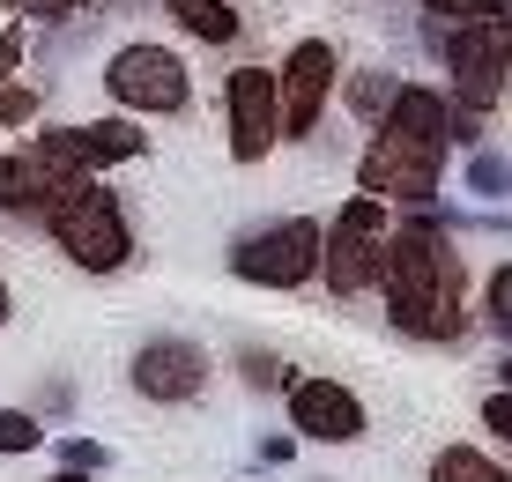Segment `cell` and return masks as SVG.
<instances>
[{
	"instance_id": "19",
	"label": "cell",
	"mask_w": 512,
	"mask_h": 482,
	"mask_svg": "<svg viewBox=\"0 0 512 482\" xmlns=\"http://www.w3.org/2000/svg\"><path fill=\"white\" fill-rule=\"evenodd\" d=\"M238 379L253 386V394H275V386H290V371H282L275 349H238Z\"/></svg>"
},
{
	"instance_id": "24",
	"label": "cell",
	"mask_w": 512,
	"mask_h": 482,
	"mask_svg": "<svg viewBox=\"0 0 512 482\" xmlns=\"http://www.w3.org/2000/svg\"><path fill=\"white\" fill-rule=\"evenodd\" d=\"M23 119H38V89L0 82V127H23Z\"/></svg>"
},
{
	"instance_id": "7",
	"label": "cell",
	"mask_w": 512,
	"mask_h": 482,
	"mask_svg": "<svg viewBox=\"0 0 512 482\" xmlns=\"http://www.w3.org/2000/svg\"><path fill=\"white\" fill-rule=\"evenodd\" d=\"M104 89H112L119 112H141V119H171L193 104V67L179 60L171 45H119L104 60Z\"/></svg>"
},
{
	"instance_id": "21",
	"label": "cell",
	"mask_w": 512,
	"mask_h": 482,
	"mask_svg": "<svg viewBox=\"0 0 512 482\" xmlns=\"http://www.w3.org/2000/svg\"><path fill=\"white\" fill-rule=\"evenodd\" d=\"M438 23H483V15H512V0H423Z\"/></svg>"
},
{
	"instance_id": "5",
	"label": "cell",
	"mask_w": 512,
	"mask_h": 482,
	"mask_svg": "<svg viewBox=\"0 0 512 482\" xmlns=\"http://www.w3.org/2000/svg\"><path fill=\"white\" fill-rule=\"evenodd\" d=\"M386 230H394V216H386L379 193H357V201H342V216L327 223V253H320V282L334 297H364L379 282L386 267Z\"/></svg>"
},
{
	"instance_id": "25",
	"label": "cell",
	"mask_w": 512,
	"mask_h": 482,
	"mask_svg": "<svg viewBox=\"0 0 512 482\" xmlns=\"http://www.w3.org/2000/svg\"><path fill=\"white\" fill-rule=\"evenodd\" d=\"M15 67H23V15L0 30V82H15Z\"/></svg>"
},
{
	"instance_id": "28",
	"label": "cell",
	"mask_w": 512,
	"mask_h": 482,
	"mask_svg": "<svg viewBox=\"0 0 512 482\" xmlns=\"http://www.w3.org/2000/svg\"><path fill=\"white\" fill-rule=\"evenodd\" d=\"M498 379H505V394H512V356H498Z\"/></svg>"
},
{
	"instance_id": "17",
	"label": "cell",
	"mask_w": 512,
	"mask_h": 482,
	"mask_svg": "<svg viewBox=\"0 0 512 482\" xmlns=\"http://www.w3.org/2000/svg\"><path fill=\"white\" fill-rule=\"evenodd\" d=\"M483 327L512 349V260L490 267V282H483Z\"/></svg>"
},
{
	"instance_id": "4",
	"label": "cell",
	"mask_w": 512,
	"mask_h": 482,
	"mask_svg": "<svg viewBox=\"0 0 512 482\" xmlns=\"http://www.w3.org/2000/svg\"><path fill=\"white\" fill-rule=\"evenodd\" d=\"M320 253H327V230L312 216H282V223H260L231 238V275L238 282H260V290H305L320 275Z\"/></svg>"
},
{
	"instance_id": "14",
	"label": "cell",
	"mask_w": 512,
	"mask_h": 482,
	"mask_svg": "<svg viewBox=\"0 0 512 482\" xmlns=\"http://www.w3.org/2000/svg\"><path fill=\"white\" fill-rule=\"evenodd\" d=\"M156 8H164L186 38H201V45H231L238 38V8L231 0H156Z\"/></svg>"
},
{
	"instance_id": "2",
	"label": "cell",
	"mask_w": 512,
	"mask_h": 482,
	"mask_svg": "<svg viewBox=\"0 0 512 482\" xmlns=\"http://www.w3.org/2000/svg\"><path fill=\"white\" fill-rule=\"evenodd\" d=\"M446 149H453V97L423 82H401L394 104H386L379 134L364 141V164H357V193H379V201L423 208L438 201L446 186Z\"/></svg>"
},
{
	"instance_id": "13",
	"label": "cell",
	"mask_w": 512,
	"mask_h": 482,
	"mask_svg": "<svg viewBox=\"0 0 512 482\" xmlns=\"http://www.w3.org/2000/svg\"><path fill=\"white\" fill-rule=\"evenodd\" d=\"M364 401L342 379H290V431L320 438V445H357L364 438Z\"/></svg>"
},
{
	"instance_id": "29",
	"label": "cell",
	"mask_w": 512,
	"mask_h": 482,
	"mask_svg": "<svg viewBox=\"0 0 512 482\" xmlns=\"http://www.w3.org/2000/svg\"><path fill=\"white\" fill-rule=\"evenodd\" d=\"M52 482H90V475H82V468H67V475H52Z\"/></svg>"
},
{
	"instance_id": "18",
	"label": "cell",
	"mask_w": 512,
	"mask_h": 482,
	"mask_svg": "<svg viewBox=\"0 0 512 482\" xmlns=\"http://www.w3.org/2000/svg\"><path fill=\"white\" fill-rule=\"evenodd\" d=\"M394 75H386V67H372V75H357V82H349V104H357V119H372V127H379V119H386V104H394Z\"/></svg>"
},
{
	"instance_id": "16",
	"label": "cell",
	"mask_w": 512,
	"mask_h": 482,
	"mask_svg": "<svg viewBox=\"0 0 512 482\" xmlns=\"http://www.w3.org/2000/svg\"><path fill=\"white\" fill-rule=\"evenodd\" d=\"M468 193H475V201H490V208H505L512 201V156L505 149H475L468 156Z\"/></svg>"
},
{
	"instance_id": "1",
	"label": "cell",
	"mask_w": 512,
	"mask_h": 482,
	"mask_svg": "<svg viewBox=\"0 0 512 482\" xmlns=\"http://www.w3.org/2000/svg\"><path fill=\"white\" fill-rule=\"evenodd\" d=\"M379 290H386L394 334H409V342H461L468 334V267L438 238V223L409 216V223L386 230Z\"/></svg>"
},
{
	"instance_id": "3",
	"label": "cell",
	"mask_w": 512,
	"mask_h": 482,
	"mask_svg": "<svg viewBox=\"0 0 512 482\" xmlns=\"http://www.w3.org/2000/svg\"><path fill=\"white\" fill-rule=\"evenodd\" d=\"M52 245H60L67 267H82V275H119V267L134 260V223L127 208H119V193L104 186V178H82V186L60 193V208L45 216Z\"/></svg>"
},
{
	"instance_id": "8",
	"label": "cell",
	"mask_w": 512,
	"mask_h": 482,
	"mask_svg": "<svg viewBox=\"0 0 512 482\" xmlns=\"http://www.w3.org/2000/svg\"><path fill=\"white\" fill-rule=\"evenodd\" d=\"M334 82H342V52L327 38H297L290 60L275 75V97H282V141H312L320 134V112L334 104Z\"/></svg>"
},
{
	"instance_id": "20",
	"label": "cell",
	"mask_w": 512,
	"mask_h": 482,
	"mask_svg": "<svg viewBox=\"0 0 512 482\" xmlns=\"http://www.w3.org/2000/svg\"><path fill=\"white\" fill-rule=\"evenodd\" d=\"M45 431H38V416H23V408H0V453H38Z\"/></svg>"
},
{
	"instance_id": "15",
	"label": "cell",
	"mask_w": 512,
	"mask_h": 482,
	"mask_svg": "<svg viewBox=\"0 0 512 482\" xmlns=\"http://www.w3.org/2000/svg\"><path fill=\"white\" fill-rule=\"evenodd\" d=\"M431 482H512V468H505V460H490L483 445H438Z\"/></svg>"
},
{
	"instance_id": "12",
	"label": "cell",
	"mask_w": 512,
	"mask_h": 482,
	"mask_svg": "<svg viewBox=\"0 0 512 482\" xmlns=\"http://www.w3.org/2000/svg\"><path fill=\"white\" fill-rule=\"evenodd\" d=\"M67 186H82V178L67 171L45 141H23V149L0 156V216H52Z\"/></svg>"
},
{
	"instance_id": "6",
	"label": "cell",
	"mask_w": 512,
	"mask_h": 482,
	"mask_svg": "<svg viewBox=\"0 0 512 482\" xmlns=\"http://www.w3.org/2000/svg\"><path fill=\"white\" fill-rule=\"evenodd\" d=\"M446 75L461 112H490L512 89V15H483V23H453L446 38Z\"/></svg>"
},
{
	"instance_id": "26",
	"label": "cell",
	"mask_w": 512,
	"mask_h": 482,
	"mask_svg": "<svg viewBox=\"0 0 512 482\" xmlns=\"http://www.w3.org/2000/svg\"><path fill=\"white\" fill-rule=\"evenodd\" d=\"M483 423H490V431H498V438L512 445V394H490V401H483Z\"/></svg>"
},
{
	"instance_id": "22",
	"label": "cell",
	"mask_w": 512,
	"mask_h": 482,
	"mask_svg": "<svg viewBox=\"0 0 512 482\" xmlns=\"http://www.w3.org/2000/svg\"><path fill=\"white\" fill-rule=\"evenodd\" d=\"M60 468L97 475V468H112V445H97V438H60Z\"/></svg>"
},
{
	"instance_id": "27",
	"label": "cell",
	"mask_w": 512,
	"mask_h": 482,
	"mask_svg": "<svg viewBox=\"0 0 512 482\" xmlns=\"http://www.w3.org/2000/svg\"><path fill=\"white\" fill-rule=\"evenodd\" d=\"M8 312H15V297H8V282H0V327H8Z\"/></svg>"
},
{
	"instance_id": "11",
	"label": "cell",
	"mask_w": 512,
	"mask_h": 482,
	"mask_svg": "<svg viewBox=\"0 0 512 482\" xmlns=\"http://www.w3.org/2000/svg\"><path fill=\"white\" fill-rule=\"evenodd\" d=\"M52 156H60L75 178H104L112 164H134V156H149V134H141V119H82V127H45L38 134Z\"/></svg>"
},
{
	"instance_id": "10",
	"label": "cell",
	"mask_w": 512,
	"mask_h": 482,
	"mask_svg": "<svg viewBox=\"0 0 512 482\" xmlns=\"http://www.w3.org/2000/svg\"><path fill=\"white\" fill-rule=\"evenodd\" d=\"M127 379H134V394H141V401H164V408L201 401V394H208V349H201V342H186V334H156V342H141V349H134Z\"/></svg>"
},
{
	"instance_id": "9",
	"label": "cell",
	"mask_w": 512,
	"mask_h": 482,
	"mask_svg": "<svg viewBox=\"0 0 512 482\" xmlns=\"http://www.w3.org/2000/svg\"><path fill=\"white\" fill-rule=\"evenodd\" d=\"M223 134H231L238 164H268L275 141H282L275 75H260V67H231V82H223Z\"/></svg>"
},
{
	"instance_id": "23",
	"label": "cell",
	"mask_w": 512,
	"mask_h": 482,
	"mask_svg": "<svg viewBox=\"0 0 512 482\" xmlns=\"http://www.w3.org/2000/svg\"><path fill=\"white\" fill-rule=\"evenodd\" d=\"M90 0H8V15H23V23H67V15H82Z\"/></svg>"
}]
</instances>
